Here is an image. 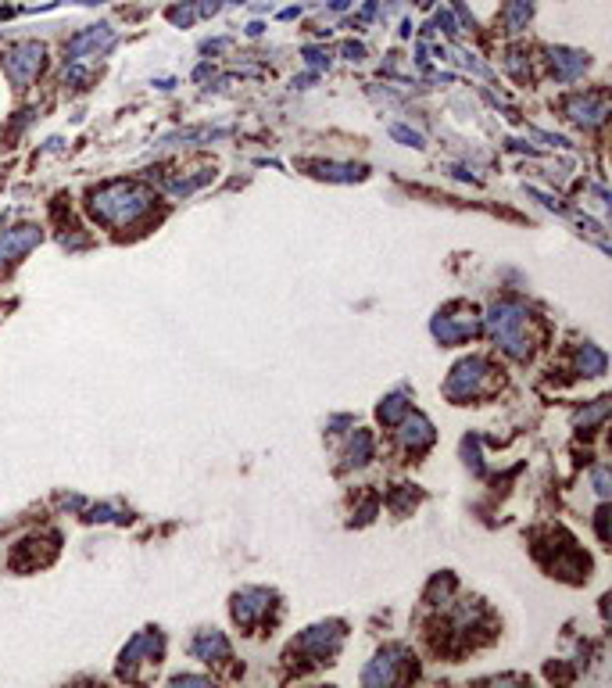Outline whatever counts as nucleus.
I'll list each match as a JSON object with an SVG mask.
<instances>
[{"instance_id":"nucleus-1","label":"nucleus","mask_w":612,"mask_h":688,"mask_svg":"<svg viewBox=\"0 0 612 688\" xmlns=\"http://www.w3.org/2000/svg\"><path fill=\"white\" fill-rule=\"evenodd\" d=\"M147 208H151V198H147L144 190L129 187V183H111V187L97 190L94 201H90V212H94L101 223H111V226L136 223Z\"/></svg>"},{"instance_id":"nucleus-2","label":"nucleus","mask_w":612,"mask_h":688,"mask_svg":"<svg viewBox=\"0 0 612 688\" xmlns=\"http://www.w3.org/2000/svg\"><path fill=\"white\" fill-rule=\"evenodd\" d=\"M491 327H494V337H498V344H502L505 352L527 355L530 344H527V316H523V309H516V305L494 309Z\"/></svg>"},{"instance_id":"nucleus-3","label":"nucleus","mask_w":612,"mask_h":688,"mask_svg":"<svg viewBox=\"0 0 612 688\" xmlns=\"http://www.w3.org/2000/svg\"><path fill=\"white\" fill-rule=\"evenodd\" d=\"M43 69V47L40 43H18L11 47L8 58H4V72L15 86H29L33 76Z\"/></svg>"},{"instance_id":"nucleus-4","label":"nucleus","mask_w":612,"mask_h":688,"mask_svg":"<svg viewBox=\"0 0 612 688\" xmlns=\"http://www.w3.org/2000/svg\"><path fill=\"white\" fill-rule=\"evenodd\" d=\"M36 241H40V230H36V226H18V230L0 233V266H8V262H15L18 255H26Z\"/></svg>"},{"instance_id":"nucleus-5","label":"nucleus","mask_w":612,"mask_h":688,"mask_svg":"<svg viewBox=\"0 0 612 688\" xmlns=\"http://www.w3.org/2000/svg\"><path fill=\"white\" fill-rule=\"evenodd\" d=\"M111 40H115V36H111V26H94L90 33L76 36V40L68 43V61H83V58H90V54H101Z\"/></svg>"}]
</instances>
